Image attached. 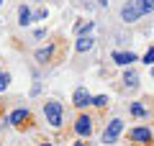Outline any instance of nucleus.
Masks as SVG:
<instances>
[{
	"label": "nucleus",
	"instance_id": "f257e3e1",
	"mask_svg": "<svg viewBox=\"0 0 154 146\" xmlns=\"http://www.w3.org/2000/svg\"><path fill=\"white\" fill-rule=\"evenodd\" d=\"M44 115H46V123L51 128H62V120H64V108H62L57 100H46L44 103Z\"/></svg>",
	"mask_w": 154,
	"mask_h": 146
},
{
	"label": "nucleus",
	"instance_id": "f03ea898",
	"mask_svg": "<svg viewBox=\"0 0 154 146\" xmlns=\"http://www.w3.org/2000/svg\"><path fill=\"white\" fill-rule=\"evenodd\" d=\"M121 133H123V120H121V118H113L108 126H105V131H103V136H100V138H103L105 146H110V144H116V141H118V136H121Z\"/></svg>",
	"mask_w": 154,
	"mask_h": 146
},
{
	"label": "nucleus",
	"instance_id": "7ed1b4c3",
	"mask_svg": "<svg viewBox=\"0 0 154 146\" xmlns=\"http://www.w3.org/2000/svg\"><path fill=\"white\" fill-rule=\"evenodd\" d=\"M72 105H75L77 110H85L93 105V95L88 92V87H77L75 92H72Z\"/></svg>",
	"mask_w": 154,
	"mask_h": 146
},
{
	"label": "nucleus",
	"instance_id": "20e7f679",
	"mask_svg": "<svg viewBox=\"0 0 154 146\" xmlns=\"http://www.w3.org/2000/svg\"><path fill=\"white\" fill-rule=\"evenodd\" d=\"M75 133L80 136V138H90L93 136V118L90 115H77V120H75Z\"/></svg>",
	"mask_w": 154,
	"mask_h": 146
},
{
	"label": "nucleus",
	"instance_id": "39448f33",
	"mask_svg": "<svg viewBox=\"0 0 154 146\" xmlns=\"http://www.w3.org/2000/svg\"><path fill=\"white\" fill-rule=\"evenodd\" d=\"M128 141H134V144H152V128L149 126H136V128L128 131Z\"/></svg>",
	"mask_w": 154,
	"mask_h": 146
},
{
	"label": "nucleus",
	"instance_id": "423d86ee",
	"mask_svg": "<svg viewBox=\"0 0 154 146\" xmlns=\"http://www.w3.org/2000/svg\"><path fill=\"white\" fill-rule=\"evenodd\" d=\"M139 18H141V11H139L136 0L123 3V8H121V21H123V23H136Z\"/></svg>",
	"mask_w": 154,
	"mask_h": 146
},
{
	"label": "nucleus",
	"instance_id": "0eeeda50",
	"mask_svg": "<svg viewBox=\"0 0 154 146\" xmlns=\"http://www.w3.org/2000/svg\"><path fill=\"white\" fill-rule=\"evenodd\" d=\"M28 118H31V110H28V108H16L11 115H8L5 123H8V126H16V128H18V126H23Z\"/></svg>",
	"mask_w": 154,
	"mask_h": 146
},
{
	"label": "nucleus",
	"instance_id": "6e6552de",
	"mask_svg": "<svg viewBox=\"0 0 154 146\" xmlns=\"http://www.w3.org/2000/svg\"><path fill=\"white\" fill-rule=\"evenodd\" d=\"M110 59H113L118 67H128V64H134L139 56L134 54V51H113V54H110Z\"/></svg>",
	"mask_w": 154,
	"mask_h": 146
},
{
	"label": "nucleus",
	"instance_id": "1a4fd4ad",
	"mask_svg": "<svg viewBox=\"0 0 154 146\" xmlns=\"http://www.w3.org/2000/svg\"><path fill=\"white\" fill-rule=\"evenodd\" d=\"M139 82H141V80H139V72L136 69H126V72H123V85H126L128 90H136Z\"/></svg>",
	"mask_w": 154,
	"mask_h": 146
},
{
	"label": "nucleus",
	"instance_id": "9d476101",
	"mask_svg": "<svg viewBox=\"0 0 154 146\" xmlns=\"http://www.w3.org/2000/svg\"><path fill=\"white\" fill-rule=\"evenodd\" d=\"M95 44L93 36H77V44H75V51H80V54H85V51H90Z\"/></svg>",
	"mask_w": 154,
	"mask_h": 146
},
{
	"label": "nucleus",
	"instance_id": "9b49d317",
	"mask_svg": "<svg viewBox=\"0 0 154 146\" xmlns=\"http://www.w3.org/2000/svg\"><path fill=\"white\" fill-rule=\"evenodd\" d=\"M128 113L134 118H149V108H144V103H128Z\"/></svg>",
	"mask_w": 154,
	"mask_h": 146
},
{
	"label": "nucleus",
	"instance_id": "f8f14e48",
	"mask_svg": "<svg viewBox=\"0 0 154 146\" xmlns=\"http://www.w3.org/2000/svg\"><path fill=\"white\" fill-rule=\"evenodd\" d=\"M51 56H54V46H46V49H36V62L38 64H49Z\"/></svg>",
	"mask_w": 154,
	"mask_h": 146
},
{
	"label": "nucleus",
	"instance_id": "ddd939ff",
	"mask_svg": "<svg viewBox=\"0 0 154 146\" xmlns=\"http://www.w3.org/2000/svg\"><path fill=\"white\" fill-rule=\"evenodd\" d=\"M18 23H21V26L33 23V13H31V8H28V5H21V8H18Z\"/></svg>",
	"mask_w": 154,
	"mask_h": 146
},
{
	"label": "nucleus",
	"instance_id": "4468645a",
	"mask_svg": "<svg viewBox=\"0 0 154 146\" xmlns=\"http://www.w3.org/2000/svg\"><path fill=\"white\" fill-rule=\"evenodd\" d=\"M93 28H95L93 21H77L75 31H77V36H90V31H93Z\"/></svg>",
	"mask_w": 154,
	"mask_h": 146
},
{
	"label": "nucleus",
	"instance_id": "2eb2a0df",
	"mask_svg": "<svg viewBox=\"0 0 154 146\" xmlns=\"http://www.w3.org/2000/svg\"><path fill=\"white\" fill-rule=\"evenodd\" d=\"M139 11H141V16H149V13H154V0H136Z\"/></svg>",
	"mask_w": 154,
	"mask_h": 146
},
{
	"label": "nucleus",
	"instance_id": "dca6fc26",
	"mask_svg": "<svg viewBox=\"0 0 154 146\" xmlns=\"http://www.w3.org/2000/svg\"><path fill=\"white\" fill-rule=\"evenodd\" d=\"M108 105V95H95L93 97V108H105Z\"/></svg>",
	"mask_w": 154,
	"mask_h": 146
},
{
	"label": "nucleus",
	"instance_id": "f3484780",
	"mask_svg": "<svg viewBox=\"0 0 154 146\" xmlns=\"http://www.w3.org/2000/svg\"><path fill=\"white\" fill-rule=\"evenodd\" d=\"M8 85H11V75L8 72H0V92H5Z\"/></svg>",
	"mask_w": 154,
	"mask_h": 146
},
{
	"label": "nucleus",
	"instance_id": "a211bd4d",
	"mask_svg": "<svg viewBox=\"0 0 154 146\" xmlns=\"http://www.w3.org/2000/svg\"><path fill=\"white\" fill-rule=\"evenodd\" d=\"M144 64H154V46L149 49L146 54H144Z\"/></svg>",
	"mask_w": 154,
	"mask_h": 146
},
{
	"label": "nucleus",
	"instance_id": "6ab92c4d",
	"mask_svg": "<svg viewBox=\"0 0 154 146\" xmlns=\"http://www.w3.org/2000/svg\"><path fill=\"white\" fill-rule=\"evenodd\" d=\"M44 18H46V11H44V8H41V11H36V13H33V21H44Z\"/></svg>",
	"mask_w": 154,
	"mask_h": 146
},
{
	"label": "nucleus",
	"instance_id": "aec40b11",
	"mask_svg": "<svg viewBox=\"0 0 154 146\" xmlns=\"http://www.w3.org/2000/svg\"><path fill=\"white\" fill-rule=\"evenodd\" d=\"M75 146H93V144H90V138H80Z\"/></svg>",
	"mask_w": 154,
	"mask_h": 146
},
{
	"label": "nucleus",
	"instance_id": "412c9836",
	"mask_svg": "<svg viewBox=\"0 0 154 146\" xmlns=\"http://www.w3.org/2000/svg\"><path fill=\"white\" fill-rule=\"evenodd\" d=\"M38 146H51V144H49V141H44V144H38Z\"/></svg>",
	"mask_w": 154,
	"mask_h": 146
},
{
	"label": "nucleus",
	"instance_id": "4be33fe9",
	"mask_svg": "<svg viewBox=\"0 0 154 146\" xmlns=\"http://www.w3.org/2000/svg\"><path fill=\"white\" fill-rule=\"evenodd\" d=\"M33 3H44V0H33Z\"/></svg>",
	"mask_w": 154,
	"mask_h": 146
},
{
	"label": "nucleus",
	"instance_id": "5701e85b",
	"mask_svg": "<svg viewBox=\"0 0 154 146\" xmlns=\"http://www.w3.org/2000/svg\"><path fill=\"white\" fill-rule=\"evenodd\" d=\"M152 77H154V67H152Z\"/></svg>",
	"mask_w": 154,
	"mask_h": 146
},
{
	"label": "nucleus",
	"instance_id": "b1692460",
	"mask_svg": "<svg viewBox=\"0 0 154 146\" xmlns=\"http://www.w3.org/2000/svg\"><path fill=\"white\" fill-rule=\"evenodd\" d=\"M3 3H5V0H0V5H3Z\"/></svg>",
	"mask_w": 154,
	"mask_h": 146
}]
</instances>
